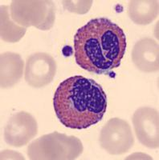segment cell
<instances>
[{
    "label": "cell",
    "instance_id": "cell-1",
    "mask_svg": "<svg viewBox=\"0 0 159 160\" xmlns=\"http://www.w3.org/2000/svg\"><path fill=\"white\" fill-rule=\"evenodd\" d=\"M126 49V36L106 18L90 20L74 37L77 63L85 71L103 74L120 67Z\"/></svg>",
    "mask_w": 159,
    "mask_h": 160
},
{
    "label": "cell",
    "instance_id": "cell-2",
    "mask_svg": "<svg viewBox=\"0 0 159 160\" xmlns=\"http://www.w3.org/2000/svg\"><path fill=\"white\" fill-rule=\"evenodd\" d=\"M53 107L64 127L86 129L103 118L107 109V96L95 80L75 75L59 85L53 97Z\"/></svg>",
    "mask_w": 159,
    "mask_h": 160
},
{
    "label": "cell",
    "instance_id": "cell-3",
    "mask_svg": "<svg viewBox=\"0 0 159 160\" xmlns=\"http://www.w3.org/2000/svg\"><path fill=\"white\" fill-rule=\"evenodd\" d=\"M83 151L78 138L55 131L33 141L28 146V155L30 159L70 160L80 156Z\"/></svg>",
    "mask_w": 159,
    "mask_h": 160
},
{
    "label": "cell",
    "instance_id": "cell-4",
    "mask_svg": "<svg viewBox=\"0 0 159 160\" xmlns=\"http://www.w3.org/2000/svg\"><path fill=\"white\" fill-rule=\"evenodd\" d=\"M11 18L21 27L34 26L49 30L55 22V7L51 1H12Z\"/></svg>",
    "mask_w": 159,
    "mask_h": 160
},
{
    "label": "cell",
    "instance_id": "cell-5",
    "mask_svg": "<svg viewBox=\"0 0 159 160\" xmlns=\"http://www.w3.org/2000/svg\"><path fill=\"white\" fill-rule=\"evenodd\" d=\"M101 147L112 155L128 152L134 144V137L130 124L121 118L109 119L100 134Z\"/></svg>",
    "mask_w": 159,
    "mask_h": 160
},
{
    "label": "cell",
    "instance_id": "cell-6",
    "mask_svg": "<svg viewBox=\"0 0 159 160\" xmlns=\"http://www.w3.org/2000/svg\"><path fill=\"white\" fill-rule=\"evenodd\" d=\"M56 62L51 55L36 52L27 58L24 72L25 81L32 88H44L51 83L56 74Z\"/></svg>",
    "mask_w": 159,
    "mask_h": 160
},
{
    "label": "cell",
    "instance_id": "cell-7",
    "mask_svg": "<svg viewBox=\"0 0 159 160\" xmlns=\"http://www.w3.org/2000/svg\"><path fill=\"white\" fill-rule=\"evenodd\" d=\"M38 133V124L31 114L20 111L9 118L4 128V140L8 145L21 148L27 145Z\"/></svg>",
    "mask_w": 159,
    "mask_h": 160
},
{
    "label": "cell",
    "instance_id": "cell-8",
    "mask_svg": "<svg viewBox=\"0 0 159 160\" xmlns=\"http://www.w3.org/2000/svg\"><path fill=\"white\" fill-rule=\"evenodd\" d=\"M132 121L139 142L150 149L158 148V111L149 107L140 108L134 112Z\"/></svg>",
    "mask_w": 159,
    "mask_h": 160
},
{
    "label": "cell",
    "instance_id": "cell-9",
    "mask_svg": "<svg viewBox=\"0 0 159 160\" xmlns=\"http://www.w3.org/2000/svg\"><path fill=\"white\" fill-rule=\"evenodd\" d=\"M132 60L136 68L142 72L157 71L159 69L158 43L148 37L140 39L133 48Z\"/></svg>",
    "mask_w": 159,
    "mask_h": 160
},
{
    "label": "cell",
    "instance_id": "cell-10",
    "mask_svg": "<svg viewBox=\"0 0 159 160\" xmlns=\"http://www.w3.org/2000/svg\"><path fill=\"white\" fill-rule=\"evenodd\" d=\"M1 88H10L22 78L24 62L17 53L5 52L1 55Z\"/></svg>",
    "mask_w": 159,
    "mask_h": 160
},
{
    "label": "cell",
    "instance_id": "cell-11",
    "mask_svg": "<svg viewBox=\"0 0 159 160\" xmlns=\"http://www.w3.org/2000/svg\"><path fill=\"white\" fill-rule=\"evenodd\" d=\"M158 1L133 0L129 2L128 15L134 23L148 25L158 16Z\"/></svg>",
    "mask_w": 159,
    "mask_h": 160
},
{
    "label": "cell",
    "instance_id": "cell-12",
    "mask_svg": "<svg viewBox=\"0 0 159 160\" xmlns=\"http://www.w3.org/2000/svg\"><path fill=\"white\" fill-rule=\"evenodd\" d=\"M9 7H1V38L6 42H16L25 35L26 29L24 27L15 24L9 15Z\"/></svg>",
    "mask_w": 159,
    "mask_h": 160
},
{
    "label": "cell",
    "instance_id": "cell-13",
    "mask_svg": "<svg viewBox=\"0 0 159 160\" xmlns=\"http://www.w3.org/2000/svg\"><path fill=\"white\" fill-rule=\"evenodd\" d=\"M64 5L65 8L72 12L84 14L88 11L93 3L92 1H64Z\"/></svg>",
    "mask_w": 159,
    "mask_h": 160
},
{
    "label": "cell",
    "instance_id": "cell-14",
    "mask_svg": "<svg viewBox=\"0 0 159 160\" xmlns=\"http://www.w3.org/2000/svg\"><path fill=\"white\" fill-rule=\"evenodd\" d=\"M62 53L65 57H69L73 54V49L70 46H65L62 49Z\"/></svg>",
    "mask_w": 159,
    "mask_h": 160
}]
</instances>
